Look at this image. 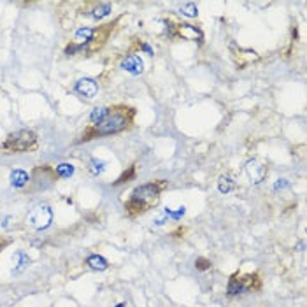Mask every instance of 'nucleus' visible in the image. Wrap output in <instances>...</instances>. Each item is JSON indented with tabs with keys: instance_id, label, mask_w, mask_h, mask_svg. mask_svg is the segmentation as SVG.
Returning <instances> with one entry per match:
<instances>
[{
	"instance_id": "nucleus-16",
	"label": "nucleus",
	"mask_w": 307,
	"mask_h": 307,
	"mask_svg": "<svg viewBox=\"0 0 307 307\" xmlns=\"http://www.w3.org/2000/svg\"><path fill=\"white\" fill-rule=\"evenodd\" d=\"M105 167H107V163L104 162V160L100 158H90L88 160V172L93 176H100L105 172Z\"/></svg>"
},
{
	"instance_id": "nucleus-3",
	"label": "nucleus",
	"mask_w": 307,
	"mask_h": 307,
	"mask_svg": "<svg viewBox=\"0 0 307 307\" xmlns=\"http://www.w3.org/2000/svg\"><path fill=\"white\" fill-rule=\"evenodd\" d=\"M35 147H37V134L34 130H18V132H12L4 139L0 149H2L4 155H19L34 151Z\"/></svg>"
},
{
	"instance_id": "nucleus-5",
	"label": "nucleus",
	"mask_w": 307,
	"mask_h": 307,
	"mask_svg": "<svg viewBox=\"0 0 307 307\" xmlns=\"http://www.w3.org/2000/svg\"><path fill=\"white\" fill-rule=\"evenodd\" d=\"M58 174H56L55 167L51 165H39L35 167L34 170L30 172V181L28 184H35L34 190H42V188H48L51 184H55L58 181Z\"/></svg>"
},
{
	"instance_id": "nucleus-12",
	"label": "nucleus",
	"mask_w": 307,
	"mask_h": 307,
	"mask_svg": "<svg viewBox=\"0 0 307 307\" xmlns=\"http://www.w3.org/2000/svg\"><path fill=\"white\" fill-rule=\"evenodd\" d=\"M233 60H235V63L239 65L240 69L246 67V65H249L251 61H256L258 60V55L255 51H251V49H237L235 55H232Z\"/></svg>"
},
{
	"instance_id": "nucleus-13",
	"label": "nucleus",
	"mask_w": 307,
	"mask_h": 307,
	"mask_svg": "<svg viewBox=\"0 0 307 307\" xmlns=\"http://www.w3.org/2000/svg\"><path fill=\"white\" fill-rule=\"evenodd\" d=\"M111 12V4L109 2H98V4H92V9L86 11L84 14L90 16L93 19H102L105 18Z\"/></svg>"
},
{
	"instance_id": "nucleus-8",
	"label": "nucleus",
	"mask_w": 307,
	"mask_h": 307,
	"mask_svg": "<svg viewBox=\"0 0 307 307\" xmlns=\"http://www.w3.org/2000/svg\"><path fill=\"white\" fill-rule=\"evenodd\" d=\"M246 174H248L249 181L258 184L267 178L269 170H267V167H265L264 163L258 162V160H249V162L246 163Z\"/></svg>"
},
{
	"instance_id": "nucleus-25",
	"label": "nucleus",
	"mask_w": 307,
	"mask_h": 307,
	"mask_svg": "<svg viewBox=\"0 0 307 307\" xmlns=\"http://www.w3.org/2000/svg\"><path fill=\"white\" fill-rule=\"evenodd\" d=\"M286 184H288V181H286V179H279V181L276 183V186H274V188H276V190H279V188H284Z\"/></svg>"
},
{
	"instance_id": "nucleus-1",
	"label": "nucleus",
	"mask_w": 307,
	"mask_h": 307,
	"mask_svg": "<svg viewBox=\"0 0 307 307\" xmlns=\"http://www.w3.org/2000/svg\"><path fill=\"white\" fill-rule=\"evenodd\" d=\"M135 118V109L125 104H116L109 107V114L104 121L98 125H90L79 137L76 139L74 144H83V142H90L93 139L105 137V135H114L120 134L123 130H128L134 125Z\"/></svg>"
},
{
	"instance_id": "nucleus-10",
	"label": "nucleus",
	"mask_w": 307,
	"mask_h": 307,
	"mask_svg": "<svg viewBox=\"0 0 307 307\" xmlns=\"http://www.w3.org/2000/svg\"><path fill=\"white\" fill-rule=\"evenodd\" d=\"M121 69L125 72L132 74V76H139V74L144 72V61H142V58L139 55H128L123 58Z\"/></svg>"
},
{
	"instance_id": "nucleus-2",
	"label": "nucleus",
	"mask_w": 307,
	"mask_h": 307,
	"mask_svg": "<svg viewBox=\"0 0 307 307\" xmlns=\"http://www.w3.org/2000/svg\"><path fill=\"white\" fill-rule=\"evenodd\" d=\"M167 188L165 179H158V181H151L146 184H141L132 191L130 199L125 202V211L130 218L141 216L144 212L151 211L158 206L160 199H162L163 190Z\"/></svg>"
},
{
	"instance_id": "nucleus-24",
	"label": "nucleus",
	"mask_w": 307,
	"mask_h": 307,
	"mask_svg": "<svg viewBox=\"0 0 307 307\" xmlns=\"http://www.w3.org/2000/svg\"><path fill=\"white\" fill-rule=\"evenodd\" d=\"M195 267L199 269V270H209L212 267V264H211V260H207V258H196V261H195Z\"/></svg>"
},
{
	"instance_id": "nucleus-17",
	"label": "nucleus",
	"mask_w": 307,
	"mask_h": 307,
	"mask_svg": "<svg viewBox=\"0 0 307 307\" xmlns=\"http://www.w3.org/2000/svg\"><path fill=\"white\" fill-rule=\"evenodd\" d=\"M233 188H235V181H233L232 176H221V178L218 179V190H220V193L227 195V193H230Z\"/></svg>"
},
{
	"instance_id": "nucleus-19",
	"label": "nucleus",
	"mask_w": 307,
	"mask_h": 307,
	"mask_svg": "<svg viewBox=\"0 0 307 307\" xmlns=\"http://www.w3.org/2000/svg\"><path fill=\"white\" fill-rule=\"evenodd\" d=\"M109 114V107H95L90 114V123L92 125H98L100 121H104Z\"/></svg>"
},
{
	"instance_id": "nucleus-26",
	"label": "nucleus",
	"mask_w": 307,
	"mask_h": 307,
	"mask_svg": "<svg viewBox=\"0 0 307 307\" xmlns=\"http://www.w3.org/2000/svg\"><path fill=\"white\" fill-rule=\"evenodd\" d=\"M141 48L144 49V51L147 53V55H153V49H151L149 46H147V44H141Z\"/></svg>"
},
{
	"instance_id": "nucleus-22",
	"label": "nucleus",
	"mask_w": 307,
	"mask_h": 307,
	"mask_svg": "<svg viewBox=\"0 0 307 307\" xmlns=\"http://www.w3.org/2000/svg\"><path fill=\"white\" fill-rule=\"evenodd\" d=\"M12 260H16V265H18V267L14 269L16 274L21 272L23 269H27V265L30 264V260H28V256L25 255V253H18L16 256H12Z\"/></svg>"
},
{
	"instance_id": "nucleus-4",
	"label": "nucleus",
	"mask_w": 307,
	"mask_h": 307,
	"mask_svg": "<svg viewBox=\"0 0 307 307\" xmlns=\"http://www.w3.org/2000/svg\"><path fill=\"white\" fill-rule=\"evenodd\" d=\"M116 23L118 21L105 23V25H102V27H98V28H93V35H92V39H90V42L84 44L83 48H79V51L86 53V55H93V53H97L98 49H102V46L105 44V40H107L109 35L113 34Z\"/></svg>"
},
{
	"instance_id": "nucleus-21",
	"label": "nucleus",
	"mask_w": 307,
	"mask_h": 307,
	"mask_svg": "<svg viewBox=\"0 0 307 307\" xmlns=\"http://www.w3.org/2000/svg\"><path fill=\"white\" fill-rule=\"evenodd\" d=\"M56 174H58V178H71V176L74 174V165H71V163H60V165L55 167Z\"/></svg>"
},
{
	"instance_id": "nucleus-23",
	"label": "nucleus",
	"mask_w": 307,
	"mask_h": 307,
	"mask_svg": "<svg viewBox=\"0 0 307 307\" xmlns=\"http://www.w3.org/2000/svg\"><path fill=\"white\" fill-rule=\"evenodd\" d=\"M135 176V165H132V167H128V172H123V174L120 176V178H118V181L114 183V184H123V183H128L130 179H132Z\"/></svg>"
},
{
	"instance_id": "nucleus-6",
	"label": "nucleus",
	"mask_w": 307,
	"mask_h": 307,
	"mask_svg": "<svg viewBox=\"0 0 307 307\" xmlns=\"http://www.w3.org/2000/svg\"><path fill=\"white\" fill-rule=\"evenodd\" d=\"M53 221V211L48 204H39L28 212V223L35 228V230H44L51 225Z\"/></svg>"
},
{
	"instance_id": "nucleus-18",
	"label": "nucleus",
	"mask_w": 307,
	"mask_h": 307,
	"mask_svg": "<svg viewBox=\"0 0 307 307\" xmlns=\"http://www.w3.org/2000/svg\"><path fill=\"white\" fill-rule=\"evenodd\" d=\"M86 265L93 270H105L107 269V260L98 255H92V256H88V260H86Z\"/></svg>"
},
{
	"instance_id": "nucleus-11",
	"label": "nucleus",
	"mask_w": 307,
	"mask_h": 307,
	"mask_svg": "<svg viewBox=\"0 0 307 307\" xmlns=\"http://www.w3.org/2000/svg\"><path fill=\"white\" fill-rule=\"evenodd\" d=\"M240 293H246L244 292V281H243V276H239V272L232 274V277L228 279V286H227V295L228 297H237Z\"/></svg>"
},
{
	"instance_id": "nucleus-27",
	"label": "nucleus",
	"mask_w": 307,
	"mask_h": 307,
	"mask_svg": "<svg viewBox=\"0 0 307 307\" xmlns=\"http://www.w3.org/2000/svg\"><path fill=\"white\" fill-rule=\"evenodd\" d=\"M116 307H125V304H120V305H116Z\"/></svg>"
},
{
	"instance_id": "nucleus-15",
	"label": "nucleus",
	"mask_w": 307,
	"mask_h": 307,
	"mask_svg": "<svg viewBox=\"0 0 307 307\" xmlns=\"http://www.w3.org/2000/svg\"><path fill=\"white\" fill-rule=\"evenodd\" d=\"M244 281V292H258L261 288V281L258 274H248L243 277Z\"/></svg>"
},
{
	"instance_id": "nucleus-9",
	"label": "nucleus",
	"mask_w": 307,
	"mask_h": 307,
	"mask_svg": "<svg viewBox=\"0 0 307 307\" xmlns=\"http://www.w3.org/2000/svg\"><path fill=\"white\" fill-rule=\"evenodd\" d=\"M74 90H76L77 95H81L83 98H93L98 92V83L92 77H83V79L77 81Z\"/></svg>"
},
{
	"instance_id": "nucleus-20",
	"label": "nucleus",
	"mask_w": 307,
	"mask_h": 307,
	"mask_svg": "<svg viewBox=\"0 0 307 307\" xmlns=\"http://www.w3.org/2000/svg\"><path fill=\"white\" fill-rule=\"evenodd\" d=\"M179 12H181L183 16H186V18H196L199 7H196V4L193 2H186L183 4V6H179Z\"/></svg>"
},
{
	"instance_id": "nucleus-7",
	"label": "nucleus",
	"mask_w": 307,
	"mask_h": 307,
	"mask_svg": "<svg viewBox=\"0 0 307 307\" xmlns=\"http://www.w3.org/2000/svg\"><path fill=\"white\" fill-rule=\"evenodd\" d=\"M174 37H181L184 40H191V42H204V32L199 27L190 23H178L174 25Z\"/></svg>"
},
{
	"instance_id": "nucleus-14",
	"label": "nucleus",
	"mask_w": 307,
	"mask_h": 307,
	"mask_svg": "<svg viewBox=\"0 0 307 307\" xmlns=\"http://www.w3.org/2000/svg\"><path fill=\"white\" fill-rule=\"evenodd\" d=\"M9 181H11V186H14V188H23V186H27L28 181H30V174H28L27 170L16 169V170L11 172Z\"/></svg>"
}]
</instances>
